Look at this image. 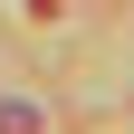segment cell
Listing matches in <instances>:
<instances>
[{"label": "cell", "instance_id": "obj_1", "mask_svg": "<svg viewBox=\"0 0 134 134\" xmlns=\"http://www.w3.org/2000/svg\"><path fill=\"white\" fill-rule=\"evenodd\" d=\"M0 134H38V105L29 96H0Z\"/></svg>", "mask_w": 134, "mask_h": 134}, {"label": "cell", "instance_id": "obj_2", "mask_svg": "<svg viewBox=\"0 0 134 134\" xmlns=\"http://www.w3.org/2000/svg\"><path fill=\"white\" fill-rule=\"evenodd\" d=\"M29 10H38V19H48V10H58V0H29Z\"/></svg>", "mask_w": 134, "mask_h": 134}]
</instances>
